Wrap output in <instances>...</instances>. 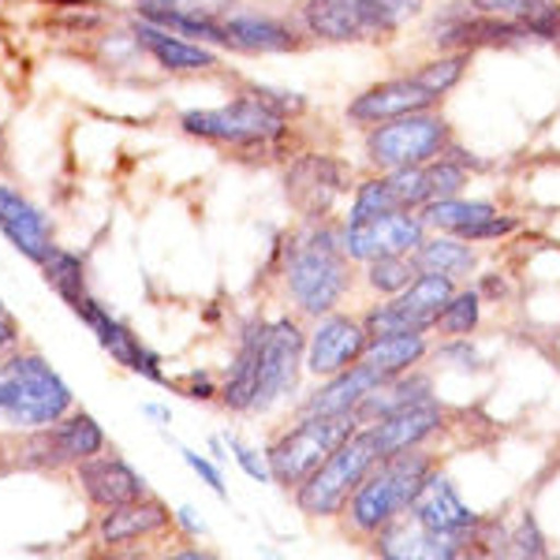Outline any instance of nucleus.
I'll return each mask as SVG.
<instances>
[{
	"instance_id": "cd10ccee",
	"label": "nucleus",
	"mask_w": 560,
	"mask_h": 560,
	"mask_svg": "<svg viewBox=\"0 0 560 560\" xmlns=\"http://www.w3.org/2000/svg\"><path fill=\"white\" fill-rule=\"evenodd\" d=\"M422 400H433V382L427 374L408 370V374H396V377H388L385 385H377L374 393L355 408V415L366 427V422H377V419H385V415L411 408V404H422Z\"/></svg>"
},
{
	"instance_id": "09e8293b",
	"label": "nucleus",
	"mask_w": 560,
	"mask_h": 560,
	"mask_svg": "<svg viewBox=\"0 0 560 560\" xmlns=\"http://www.w3.org/2000/svg\"><path fill=\"white\" fill-rule=\"evenodd\" d=\"M176 523L187 530V535H206V523L198 520L191 509H179V512H176Z\"/></svg>"
},
{
	"instance_id": "9b49d317",
	"label": "nucleus",
	"mask_w": 560,
	"mask_h": 560,
	"mask_svg": "<svg viewBox=\"0 0 560 560\" xmlns=\"http://www.w3.org/2000/svg\"><path fill=\"white\" fill-rule=\"evenodd\" d=\"M105 448V433L97 427L94 415L79 411L71 419H57L49 427H38L23 448L26 467H65V464H83V459L97 456Z\"/></svg>"
},
{
	"instance_id": "79ce46f5",
	"label": "nucleus",
	"mask_w": 560,
	"mask_h": 560,
	"mask_svg": "<svg viewBox=\"0 0 560 560\" xmlns=\"http://www.w3.org/2000/svg\"><path fill=\"white\" fill-rule=\"evenodd\" d=\"M250 94H255L261 105L273 108V113H280V116L303 113V105H306L300 94H288V90H273V86H250Z\"/></svg>"
},
{
	"instance_id": "f704fd0d",
	"label": "nucleus",
	"mask_w": 560,
	"mask_h": 560,
	"mask_svg": "<svg viewBox=\"0 0 560 560\" xmlns=\"http://www.w3.org/2000/svg\"><path fill=\"white\" fill-rule=\"evenodd\" d=\"M478 318H482V292L478 288H467V292H456L448 306L441 311L438 329L445 337H467V332L478 329Z\"/></svg>"
},
{
	"instance_id": "7ed1b4c3",
	"label": "nucleus",
	"mask_w": 560,
	"mask_h": 560,
	"mask_svg": "<svg viewBox=\"0 0 560 560\" xmlns=\"http://www.w3.org/2000/svg\"><path fill=\"white\" fill-rule=\"evenodd\" d=\"M71 388L42 355H15L0 366V419L12 427H49L71 411Z\"/></svg>"
},
{
	"instance_id": "72a5a7b5",
	"label": "nucleus",
	"mask_w": 560,
	"mask_h": 560,
	"mask_svg": "<svg viewBox=\"0 0 560 560\" xmlns=\"http://www.w3.org/2000/svg\"><path fill=\"white\" fill-rule=\"evenodd\" d=\"M366 266H370L366 269L370 288H374V292H382V295H400L404 288H408L411 280L422 273V269L415 266L411 255H382V258L366 261Z\"/></svg>"
},
{
	"instance_id": "9d476101",
	"label": "nucleus",
	"mask_w": 560,
	"mask_h": 560,
	"mask_svg": "<svg viewBox=\"0 0 560 560\" xmlns=\"http://www.w3.org/2000/svg\"><path fill=\"white\" fill-rule=\"evenodd\" d=\"M303 23L325 42H377L400 26L382 0H306Z\"/></svg>"
},
{
	"instance_id": "f3484780",
	"label": "nucleus",
	"mask_w": 560,
	"mask_h": 560,
	"mask_svg": "<svg viewBox=\"0 0 560 560\" xmlns=\"http://www.w3.org/2000/svg\"><path fill=\"white\" fill-rule=\"evenodd\" d=\"M370 345L366 325L345 314H332L314 329L311 345H306V370L318 377H332L340 370H348L351 363L363 359V351Z\"/></svg>"
},
{
	"instance_id": "473e14b6",
	"label": "nucleus",
	"mask_w": 560,
	"mask_h": 560,
	"mask_svg": "<svg viewBox=\"0 0 560 560\" xmlns=\"http://www.w3.org/2000/svg\"><path fill=\"white\" fill-rule=\"evenodd\" d=\"M42 269H45V280H49V288H52V292H57L68 306L75 303L79 295H86L83 258H79V255L52 247V255L42 261Z\"/></svg>"
},
{
	"instance_id": "c03bdc74",
	"label": "nucleus",
	"mask_w": 560,
	"mask_h": 560,
	"mask_svg": "<svg viewBox=\"0 0 560 560\" xmlns=\"http://www.w3.org/2000/svg\"><path fill=\"white\" fill-rule=\"evenodd\" d=\"M438 359L456 363L459 370H478V366H482V359H478V351L471 348V340H453V345H445L438 351Z\"/></svg>"
},
{
	"instance_id": "c756f323",
	"label": "nucleus",
	"mask_w": 560,
	"mask_h": 560,
	"mask_svg": "<svg viewBox=\"0 0 560 560\" xmlns=\"http://www.w3.org/2000/svg\"><path fill=\"white\" fill-rule=\"evenodd\" d=\"M427 351H430V345H427V337H422V332H400V337L370 340L363 359L382 377H396V374H408L411 366H419Z\"/></svg>"
},
{
	"instance_id": "2eb2a0df",
	"label": "nucleus",
	"mask_w": 560,
	"mask_h": 560,
	"mask_svg": "<svg viewBox=\"0 0 560 560\" xmlns=\"http://www.w3.org/2000/svg\"><path fill=\"white\" fill-rule=\"evenodd\" d=\"M422 240H427V224L408 210H393L359 224H345V250L348 258L359 261H374L382 255H411Z\"/></svg>"
},
{
	"instance_id": "1a4fd4ad",
	"label": "nucleus",
	"mask_w": 560,
	"mask_h": 560,
	"mask_svg": "<svg viewBox=\"0 0 560 560\" xmlns=\"http://www.w3.org/2000/svg\"><path fill=\"white\" fill-rule=\"evenodd\" d=\"M430 42L441 52H475V49H520L530 42V31L520 20H504V15L475 12L471 0L448 4L438 12L430 31Z\"/></svg>"
},
{
	"instance_id": "4468645a",
	"label": "nucleus",
	"mask_w": 560,
	"mask_h": 560,
	"mask_svg": "<svg viewBox=\"0 0 560 560\" xmlns=\"http://www.w3.org/2000/svg\"><path fill=\"white\" fill-rule=\"evenodd\" d=\"M71 311L83 318L90 329H94V337H97V345H102L108 355L116 359L120 366H128L131 374H139V377H147V382H153V385H173L165 377V370H161V359L153 355V351L142 345L139 337L124 325L120 318H113V314L105 311L102 303L94 300V295H79L75 303H71Z\"/></svg>"
},
{
	"instance_id": "20e7f679",
	"label": "nucleus",
	"mask_w": 560,
	"mask_h": 560,
	"mask_svg": "<svg viewBox=\"0 0 560 560\" xmlns=\"http://www.w3.org/2000/svg\"><path fill=\"white\" fill-rule=\"evenodd\" d=\"M382 464L370 427H359L345 445H337L311 475L295 486V504L306 516H337L359 490V482Z\"/></svg>"
},
{
	"instance_id": "393cba45",
	"label": "nucleus",
	"mask_w": 560,
	"mask_h": 560,
	"mask_svg": "<svg viewBox=\"0 0 560 560\" xmlns=\"http://www.w3.org/2000/svg\"><path fill=\"white\" fill-rule=\"evenodd\" d=\"M135 42L150 52L165 71H206V68H217V57L206 45H195L179 34L165 31V26H153V23H135Z\"/></svg>"
},
{
	"instance_id": "412c9836",
	"label": "nucleus",
	"mask_w": 560,
	"mask_h": 560,
	"mask_svg": "<svg viewBox=\"0 0 560 560\" xmlns=\"http://www.w3.org/2000/svg\"><path fill=\"white\" fill-rule=\"evenodd\" d=\"M79 482H83L86 497L102 509H116L147 497V478H142L128 459L120 456H90L79 464Z\"/></svg>"
},
{
	"instance_id": "37998d69",
	"label": "nucleus",
	"mask_w": 560,
	"mask_h": 560,
	"mask_svg": "<svg viewBox=\"0 0 560 560\" xmlns=\"http://www.w3.org/2000/svg\"><path fill=\"white\" fill-rule=\"evenodd\" d=\"M179 456H184V464L191 467V471H195L198 478H202V482L210 486V490H213L217 497H224V478H221V471H217V467L210 464V459L191 453V448H179Z\"/></svg>"
},
{
	"instance_id": "3c124183",
	"label": "nucleus",
	"mask_w": 560,
	"mask_h": 560,
	"mask_svg": "<svg viewBox=\"0 0 560 560\" xmlns=\"http://www.w3.org/2000/svg\"><path fill=\"white\" fill-rule=\"evenodd\" d=\"M45 4H65V8H75V4H83V0H45Z\"/></svg>"
},
{
	"instance_id": "8fccbe9b",
	"label": "nucleus",
	"mask_w": 560,
	"mask_h": 560,
	"mask_svg": "<svg viewBox=\"0 0 560 560\" xmlns=\"http://www.w3.org/2000/svg\"><path fill=\"white\" fill-rule=\"evenodd\" d=\"M478 292H482V295H493V300H501V295L509 292V288H504V280L486 277V280H482V288H478Z\"/></svg>"
},
{
	"instance_id": "f03ea898",
	"label": "nucleus",
	"mask_w": 560,
	"mask_h": 560,
	"mask_svg": "<svg viewBox=\"0 0 560 560\" xmlns=\"http://www.w3.org/2000/svg\"><path fill=\"white\" fill-rule=\"evenodd\" d=\"M430 475H433V459L422 456L419 448L385 456L382 464L359 482V490L351 493V501H348L355 530L377 535L385 523L404 516V512L411 509L415 497H419V490L427 486Z\"/></svg>"
},
{
	"instance_id": "c85d7f7f",
	"label": "nucleus",
	"mask_w": 560,
	"mask_h": 560,
	"mask_svg": "<svg viewBox=\"0 0 560 560\" xmlns=\"http://www.w3.org/2000/svg\"><path fill=\"white\" fill-rule=\"evenodd\" d=\"M229 31V45L232 49H247V52H292L300 49V34L292 26H284L280 20H269V15H232L224 23Z\"/></svg>"
},
{
	"instance_id": "c9c22d12",
	"label": "nucleus",
	"mask_w": 560,
	"mask_h": 560,
	"mask_svg": "<svg viewBox=\"0 0 560 560\" xmlns=\"http://www.w3.org/2000/svg\"><path fill=\"white\" fill-rule=\"evenodd\" d=\"M467 60H471V52H448V57L422 65L419 71H415V75H419V83H427L438 97H445L448 90H453V86L459 83V79H464Z\"/></svg>"
},
{
	"instance_id": "423d86ee",
	"label": "nucleus",
	"mask_w": 560,
	"mask_h": 560,
	"mask_svg": "<svg viewBox=\"0 0 560 560\" xmlns=\"http://www.w3.org/2000/svg\"><path fill=\"white\" fill-rule=\"evenodd\" d=\"M448 139H453L448 124L427 108V113H408L377 124L366 135V158L382 173H396V168L427 165V161L441 158L448 150Z\"/></svg>"
},
{
	"instance_id": "7c9ffc66",
	"label": "nucleus",
	"mask_w": 560,
	"mask_h": 560,
	"mask_svg": "<svg viewBox=\"0 0 560 560\" xmlns=\"http://www.w3.org/2000/svg\"><path fill=\"white\" fill-rule=\"evenodd\" d=\"M415 266L422 273H448V277H471L475 269V250L467 247V240L459 236H438V240H422L419 247L411 250Z\"/></svg>"
},
{
	"instance_id": "5701e85b",
	"label": "nucleus",
	"mask_w": 560,
	"mask_h": 560,
	"mask_svg": "<svg viewBox=\"0 0 560 560\" xmlns=\"http://www.w3.org/2000/svg\"><path fill=\"white\" fill-rule=\"evenodd\" d=\"M266 332H269V322H261V318L243 322L240 351H236V359H232L229 385H224V393H221L232 411H250V404H255L258 377H261V351H266Z\"/></svg>"
},
{
	"instance_id": "b1692460",
	"label": "nucleus",
	"mask_w": 560,
	"mask_h": 560,
	"mask_svg": "<svg viewBox=\"0 0 560 560\" xmlns=\"http://www.w3.org/2000/svg\"><path fill=\"white\" fill-rule=\"evenodd\" d=\"M388 377L377 374L374 366L366 363V359H359V363H351L348 370H340V374H332L329 382H325L318 393H311V400L303 404V415H337V411H355L359 404L366 400L370 393H374L377 385H385Z\"/></svg>"
},
{
	"instance_id": "58836bf2",
	"label": "nucleus",
	"mask_w": 560,
	"mask_h": 560,
	"mask_svg": "<svg viewBox=\"0 0 560 560\" xmlns=\"http://www.w3.org/2000/svg\"><path fill=\"white\" fill-rule=\"evenodd\" d=\"M512 553L516 557H546V535H541L535 516H523L520 527L512 530Z\"/></svg>"
},
{
	"instance_id": "49530a36",
	"label": "nucleus",
	"mask_w": 560,
	"mask_h": 560,
	"mask_svg": "<svg viewBox=\"0 0 560 560\" xmlns=\"http://www.w3.org/2000/svg\"><path fill=\"white\" fill-rule=\"evenodd\" d=\"M382 4L388 8V12L396 15V20H411V15H419L422 12V0H382Z\"/></svg>"
},
{
	"instance_id": "ddd939ff",
	"label": "nucleus",
	"mask_w": 560,
	"mask_h": 560,
	"mask_svg": "<svg viewBox=\"0 0 560 560\" xmlns=\"http://www.w3.org/2000/svg\"><path fill=\"white\" fill-rule=\"evenodd\" d=\"M288 198L306 221H325L340 195L351 191V173L345 161L329 158V153H306L295 161L284 176Z\"/></svg>"
},
{
	"instance_id": "dca6fc26",
	"label": "nucleus",
	"mask_w": 560,
	"mask_h": 560,
	"mask_svg": "<svg viewBox=\"0 0 560 560\" xmlns=\"http://www.w3.org/2000/svg\"><path fill=\"white\" fill-rule=\"evenodd\" d=\"M388 191H393L400 210H422L427 202L438 198H453L459 187L467 184V165L456 158H433L427 165H411V168H396L385 173Z\"/></svg>"
},
{
	"instance_id": "0eeeda50",
	"label": "nucleus",
	"mask_w": 560,
	"mask_h": 560,
	"mask_svg": "<svg viewBox=\"0 0 560 560\" xmlns=\"http://www.w3.org/2000/svg\"><path fill=\"white\" fill-rule=\"evenodd\" d=\"M453 295H456V277L419 273L400 295H393L388 303L374 306L366 314L363 318L366 337L382 340V337H400V332H427L438 325L441 311H445Z\"/></svg>"
},
{
	"instance_id": "4c0bfd02",
	"label": "nucleus",
	"mask_w": 560,
	"mask_h": 560,
	"mask_svg": "<svg viewBox=\"0 0 560 560\" xmlns=\"http://www.w3.org/2000/svg\"><path fill=\"white\" fill-rule=\"evenodd\" d=\"M520 229L516 217L509 213H493V217H482V221L467 224V229H459L456 236L467 240V243H482V240H501V236H512V232Z\"/></svg>"
},
{
	"instance_id": "6e6552de",
	"label": "nucleus",
	"mask_w": 560,
	"mask_h": 560,
	"mask_svg": "<svg viewBox=\"0 0 560 560\" xmlns=\"http://www.w3.org/2000/svg\"><path fill=\"white\" fill-rule=\"evenodd\" d=\"M179 124L195 139L232 142V147H266V142L284 135V116L273 113L269 105H261L255 94L221 108H191V113H184Z\"/></svg>"
},
{
	"instance_id": "aec40b11",
	"label": "nucleus",
	"mask_w": 560,
	"mask_h": 560,
	"mask_svg": "<svg viewBox=\"0 0 560 560\" xmlns=\"http://www.w3.org/2000/svg\"><path fill=\"white\" fill-rule=\"evenodd\" d=\"M0 232L4 240L20 250L23 258L42 261L52 255V229L42 217L34 202H26L20 191H12L8 184H0Z\"/></svg>"
},
{
	"instance_id": "a878e982",
	"label": "nucleus",
	"mask_w": 560,
	"mask_h": 560,
	"mask_svg": "<svg viewBox=\"0 0 560 560\" xmlns=\"http://www.w3.org/2000/svg\"><path fill=\"white\" fill-rule=\"evenodd\" d=\"M139 15L153 26H165V31L179 34V38H202V42L229 45L224 23H217L202 8L179 4V0H139Z\"/></svg>"
},
{
	"instance_id": "e433bc0d",
	"label": "nucleus",
	"mask_w": 560,
	"mask_h": 560,
	"mask_svg": "<svg viewBox=\"0 0 560 560\" xmlns=\"http://www.w3.org/2000/svg\"><path fill=\"white\" fill-rule=\"evenodd\" d=\"M400 210L396 206L393 191H388V179H370V184L355 187V202H351V217L348 224H359V221H370V217H382V213H393Z\"/></svg>"
},
{
	"instance_id": "39448f33",
	"label": "nucleus",
	"mask_w": 560,
	"mask_h": 560,
	"mask_svg": "<svg viewBox=\"0 0 560 560\" xmlns=\"http://www.w3.org/2000/svg\"><path fill=\"white\" fill-rule=\"evenodd\" d=\"M363 422H359L355 411H337V415H303L300 427H292L288 433L269 445L266 453V464H269V475H273L277 486H300L314 467L322 464L325 456L332 453L337 445L355 433Z\"/></svg>"
},
{
	"instance_id": "6ab92c4d",
	"label": "nucleus",
	"mask_w": 560,
	"mask_h": 560,
	"mask_svg": "<svg viewBox=\"0 0 560 560\" xmlns=\"http://www.w3.org/2000/svg\"><path fill=\"white\" fill-rule=\"evenodd\" d=\"M408 512L419 527L445 530V535H471L478 523H482L464 501H459L456 486L448 482V475H441L438 467H433V475L427 478V486L419 490Z\"/></svg>"
},
{
	"instance_id": "f8f14e48",
	"label": "nucleus",
	"mask_w": 560,
	"mask_h": 560,
	"mask_svg": "<svg viewBox=\"0 0 560 560\" xmlns=\"http://www.w3.org/2000/svg\"><path fill=\"white\" fill-rule=\"evenodd\" d=\"M303 351H306V337L300 332V325L292 318L269 322L266 351H261V377H258V393H255L250 411H269L273 404L295 393Z\"/></svg>"
},
{
	"instance_id": "ea45409f",
	"label": "nucleus",
	"mask_w": 560,
	"mask_h": 560,
	"mask_svg": "<svg viewBox=\"0 0 560 560\" xmlns=\"http://www.w3.org/2000/svg\"><path fill=\"white\" fill-rule=\"evenodd\" d=\"M224 448H229V456L236 459L243 471H247V478H255V482H266V478H273V475H269V464H266V459H261V456L255 453V448L243 445L240 438H232V433H229V438H224Z\"/></svg>"
},
{
	"instance_id": "a19ab883",
	"label": "nucleus",
	"mask_w": 560,
	"mask_h": 560,
	"mask_svg": "<svg viewBox=\"0 0 560 560\" xmlns=\"http://www.w3.org/2000/svg\"><path fill=\"white\" fill-rule=\"evenodd\" d=\"M475 12H486V15H504V20H527L535 8H541L546 0H471Z\"/></svg>"
},
{
	"instance_id": "de8ad7c7",
	"label": "nucleus",
	"mask_w": 560,
	"mask_h": 560,
	"mask_svg": "<svg viewBox=\"0 0 560 560\" xmlns=\"http://www.w3.org/2000/svg\"><path fill=\"white\" fill-rule=\"evenodd\" d=\"M187 396H191V400H210L213 382L206 374H191V377H187Z\"/></svg>"
},
{
	"instance_id": "2f4dec72",
	"label": "nucleus",
	"mask_w": 560,
	"mask_h": 560,
	"mask_svg": "<svg viewBox=\"0 0 560 560\" xmlns=\"http://www.w3.org/2000/svg\"><path fill=\"white\" fill-rule=\"evenodd\" d=\"M497 210L490 202H467V198H438V202H427L419 210V221L427 229H441V232H456L467 229V224L482 221V217H493Z\"/></svg>"
},
{
	"instance_id": "a211bd4d",
	"label": "nucleus",
	"mask_w": 560,
	"mask_h": 560,
	"mask_svg": "<svg viewBox=\"0 0 560 560\" xmlns=\"http://www.w3.org/2000/svg\"><path fill=\"white\" fill-rule=\"evenodd\" d=\"M438 102L441 97L433 94L427 83H419V75H404V79H388V83L363 90V94L348 105V116L359 124H385L408 113H427V108H433Z\"/></svg>"
},
{
	"instance_id": "a18cd8bd",
	"label": "nucleus",
	"mask_w": 560,
	"mask_h": 560,
	"mask_svg": "<svg viewBox=\"0 0 560 560\" xmlns=\"http://www.w3.org/2000/svg\"><path fill=\"white\" fill-rule=\"evenodd\" d=\"M15 337H20V325H15V318L8 314V306L0 303V351L12 348V345H15Z\"/></svg>"
},
{
	"instance_id": "603ef678",
	"label": "nucleus",
	"mask_w": 560,
	"mask_h": 560,
	"mask_svg": "<svg viewBox=\"0 0 560 560\" xmlns=\"http://www.w3.org/2000/svg\"><path fill=\"white\" fill-rule=\"evenodd\" d=\"M0 150H4V135H0Z\"/></svg>"
},
{
	"instance_id": "f257e3e1",
	"label": "nucleus",
	"mask_w": 560,
	"mask_h": 560,
	"mask_svg": "<svg viewBox=\"0 0 560 560\" xmlns=\"http://www.w3.org/2000/svg\"><path fill=\"white\" fill-rule=\"evenodd\" d=\"M288 292L306 314L332 311L348 292V250L345 232L314 221L311 232L288 247Z\"/></svg>"
},
{
	"instance_id": "4be33fe9",
	"label": "nucleus",
	"mask_w": 560,
	"mask_h": 560,
	"mask_svg": "<svg viewBox=\"0 0 560 560\" xmlns=\"http://www.w3.org/2000/svg\"><path fill=\"white\" fill-rule=\"evenodd\" d=\"M445 422V415L433 400H422V404H411V408H400L393 415H385V419L377 422H366L370 433H374L377 441V453L385 456H396V453H408V448H419L422 441L430 438L433 430Z\"/></svg>"
},
{
	"instance_id": "bb28decb",
	"label": "nucleus",
	"mask_w": 560,
	"mask_h": 560,
	"mask_svg": "<svg viewBox=\"0 0 560 560\" xmlns=\"http://www.w3.org/2000/svg\"><path fill=\"white\" fill-rule=\"evenodd\" d=\"M168 520H173V516H168L165 504L150 501V497H139V501H128V504H116V509H105L97 535H102L105 546H124V541L147 538V535H153V530H161Z\"/></svg>"
}]
</instances>
